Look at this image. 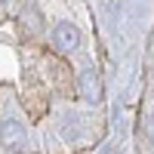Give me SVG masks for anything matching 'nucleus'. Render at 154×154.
Segmentation results:
<instances>
[{
  "label": "nucleus",
  "mask_w": 154,
  "mask_h": 154,
  "mask_svg": "<svg viewBox=\"0 0 154 154\" xmlns=\"http://www.w3.org/2000/svg\"><path fill=\"white\" fill-rule=\"evenodd\" d=\"M56 40L65 46V49H71V46H77V43H80V34H77V28H74L71 22H62L59 28H56Z\"/></svg>",
  "instance_id": "f03ea898"
},
{
  "label": "nucleus",
  "mask_w": 154,
  "mask_h": 154,
  "mask_svg": "<svg viewBox=\"0 0 154 154\" xmlns=\"http://www.w3.org/2000/svg\"><path fill=\"white\" fill-rule=\"evenodd\" d=\"M80 86H83V93H86V99H89V102H96V99H99V93H102L99 74H96L93 68H86V71L80 74Z\"/></svg>",
  "instance_id": "f257e3e1"
}]
</instances>
